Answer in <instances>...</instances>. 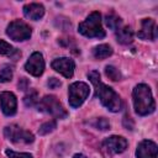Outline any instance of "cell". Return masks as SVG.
<instances>
[{
	"instance_id": "6da1fadb",
	"label": "cell",
	"mask_w": 158,
	"mask_h": 158,
	"mask_svg": "<svg viewBox=\"0 0 158 158\" xmlns=\"http://www.w3.org/2000/svg\"><path fill=\"white\" fill-rule=\"evenodd\" d=\"M88 78L90 79L91 84L95 88V94L96 96L100 99L101 104L110 110L111 112H117L121 110L122 107V102L120 99V95L110 86L105 85L101 79H100V74L96 70H91L88 73Z\"/></svg>"
},
{
	"instance_id": "7a4b0ae2",
	"label": "cell",
	"mask_w": 158,
	"mask_h": 158,
	"mask_svg": "<svg viewBox=\"0 0 158 158\" xmlns=\"http://www.w3.org/2000/svg\"><path fill=\"white\" fill-rule=\"evenodd\" d=\"M132 98H133L135 111L139 116H146L154 111L156 102H154L152 91L148 85H146V84L136 85L132 91Z\"/></svg>"
},
{
	"instance_id": "3957f363",
	"label": "cell",
	"mask_w": 158,
	"mask_h": 158,
	"mask_svg": "<svg viewBox=\"0 0 158 158\" xmlns=\"http://www.w3.org/2000/svg\"><path fill=\"white\" fill-rule=\"evenodd\" d=\"M78 31L89 38H102L105 37V31L101 26V15L98 11L91 12L83 22L79 23Z\"/></svg>"
},
{
	"instance_id": "277c9868",
	"label": "cell",
	"mask_w": 158,
	"mask_h": 158,
	"mask_svg": "<svg viewBox=\"0 0 158 158\" xmlns=\"http://www.w3.org/2000/svg\"><path fill=\"white\" fill-rule=\"evenodd\" d=\"M37 107L40 111L52 115L57 118H65L67 111L63 107V105L59 102V100L54 95H46L41 100H38Z\"/></svg>"
},
{
	"instance_id": "5b68a950",
	"label": "cell",
	"mask_w": 158,
	"mask_h": 158,
	"mask_svg": "<svg viewBox=\"0 0 158 158\" xmlns=\"http://www.w3.org/2000/svg\"><path fill=\"white\" fill-rule=\"evenodd\" d=\"M90 93L89 85L83 83V81H75L73 84L69 85V90H68V98H69V105L72 107H79L85 99L88 98Z\"/></svg>"
},
{
	"instance_id": "8992f818",
	"label": "cell",
	"mask_w": 158,
	"mask_h": 158,
	"mask_svg": "<svg viewBox=\"0 0 158 158\" xmlns=\"http://www.w3.org/2000/svg\"><path fill=\"white\" fill-rule=\"evenodd\" d=\"M4 135L5 137L14 142V143H32L35 137L30 132V131H26L23 128H21L20 126L17 125H10V126H6L4 128Z\"/></svg>"
},
{
	"instance_id": "52a82bcc",
	"label": "cell",
	"mask_w": 158,
	"mask_h": 158,
	"mask_svg": "<svg viewBox=\"0 0 158 158\" xmlns=\"http://www.w3.org/2000/svg\"><path fill=\"white\" fill-rule=\"evenodd\" d=\"M6 35L14 41H26L31 37L32 31L26 22L21 20H15L9 23L6 28Z\"/></svg>"
},
{
	"instance_id": "ba28073f",
	"label": "cell",
	"mask_w": 158,
	"mask_h": 158,
	"mask_svg": "<svg viewBox=\"0 0 158 158\" xmlns=\"http://www.w3.org/2000/svg\"><path fill=\"white\" fill-rule=\"evenodd\" d=\"M102 148L110 154H118L127 148V139L122 136H111L102 142Z\"/></svg>"
},
{
	"instance_id": "9c48e42d",
	"label": "cell",
	"mask_w": 158,
	"mask_h": 158,
	"mask_svg": "<svg viewBox=\"0 0 158 158\" xmlns=\"http://www.w3.org/2000/svg\"><path fill=\"white\" fill-rule=\"evenodd\" d=\"M25 69L33 77H40L42 75L44 70V59L43 56L40 52H35L30 56L25 64Z\"/></svg>"
},
{
	"instance_id": "30bf717a",
	"label": "cell",
	"mask_w": 158,
	"mask_h": 158,
	"mask_svg": "<svg viewBox=\"0 0 158 158\" xmlns=\"http://www.w3.org/2000/svg\"><path fill=\"white\" fill-rule=\"evenodd\" d=\"M52 68L60 73L63 77L65 78H72L74 74V69H75V64L74 60L68 58V57H62V58H57L52 62Z\"/></svg>"
},
{
	"instance_id": "8fae6325",
	"label": "cell",
	"mask_w": 158,
	"mask_h": 158,
	"mask_svg": "<svg viewBox=\"0 0 158 158\" xmlns=\"http://www.w3.org/2000/svg\"><path fill=\"white\" fill-rule=\"evenodd\" d=\"M0 105L1 110L6 116H12L17 110V100L16 96L10 91L0 93Z\"/></svg>"
},
{
	"instance_id": "7c38bea8",
	"label": "cell",
	"mask_w": 158,
	"mask_h": 158,
	"mask_svg": "<svg viewBox=\"0 0 158 158\" xmlns=\"http://www.w3.org/2000/svg\"><path fill=\"white\" fill-rule=\"evenodd\" d=\"M138 37L146 41H154L157 38V25L152 19H143L141 22V28L138 31Z\"/></svg>"
},
{
	"instance_id": "4fadbf2b",
	"label": "cell",
	"mask_w": 158,
	"mask_h": 158,
	"mask_svg": "<svg viewBox=\"0 0 158 158\" xmlns=\"http://www.w3.org/2000/svg\"><path fill=\"white\" fill-rule=\"evenodd\" d=\"M158 147L153 141L144 139L138 143L136 149V157L137 158H157Z\"/></svg>"
},
{
	"instance_id": "5bb4252c",
	"label": "cell",
	"mask_w": 158,
	"mask_h": 158,
	"mask_svg": "<svg viewBox=\"0 0 158 158\" xmlns=\"http://www.w3.org/2000/svg\"><path fill=\"white\" fill-rule=\"evenodd\" d=\"M23 15L30 19V20H40L43 17L44 15V7L42 4H37V2H31V4H27L23 6Z\"/></svg>"
},
{
	"instance_id": "9a60e30c",
	"label": "cell",
	"mask_w": 158,
	"mask_h": 158,
	"mask_svg": "<svg viewBox=\"0 0 158 158\" xmlns=\"http://www.w3.org/2000/svg\"><path fill=\"white\" fill-rule=\"evenodd\" d=\"M116 38L117 42H120L121 44H130L133 41V32L131 30V27L128 26H123V27H118L116 30Z\"/></svg>"
},
{
	"instance_id": "2e32d148",
	"label": "cell",
	"mask_w": 158,
	"mask_h": 158,
	"mask_svg": "<svg viewBox=\"0 0 158 158\" xmlns=\"http://www.w3.org/2000/svg\"><path fill=\"white\" fill-rule=\"evenodd\" d=\"M112 54V48L109 44H99L93 49V56L96 59H105Z\"/></svg>"
},
{
	"instance_id": "e0dca14e",
	"label": "cell",
	"mask_w": 158,
	"mask_h": 158,
	"mask_svg": "<svg viewBox=\"0 0 158 158\" xmlns=\"http://www.w3.org/2000/svg\"><path fill=\"white\" fill-rule=\"evenodd\" d=\"M105 22H106V25H107L111 30H117V28L121 26L122 20H121V17H118L115 12H110V14L106 15Z\"/></svg>"
},
{
	"instance_id": "ac0fdd59",
	"label": "cell",
	"mask_w": 158,
	"mask_h": 158,
	"mask_svg": "<svg viewBox=\"0 0 158 158\" xmlns=\"http://www.w3.org/2000/svg\"><path fill=\"white\" fill-rule=\"evenodd\" d=\"M0 54L7 56V57H14L15 54H20L16 48H14L10 43H7L4 40H0Z\"/></svg>"
},
{
	"instance_id": "d6986e66",
	"label": "cell",
	"mask_w": 158,
	"mask_h": 158,
	"mask_svg": "<svg viewBox=\"0 0 158 158\" xmlns=\"http://www.w3.org/2000/svg\"><path fill=\"white\" fill-rule=\"evenodd\" d=\"M12 67L11 65H4L0 69V83H7L12 78Z\"/></svg>"
},
{
	"instance_id": "ffe728a7",
	"label": "cell",
	"mask_w": 158,
	"mask_h": 158,
	"mask_svg": "<svg viewBox=\"0 0 158 158\" xmlns=\"http://www.w3.org/2000/svg\"><path fill=\"white\" fill-rule=\"evenodd\" d=\"M105 74H106V77H107L109 79H111V80H114V81H117V80L121 79V73H120L118 69L115 68L114 65H106V68H105Z\"/></svg>"
},
{
	"instance_id": "44dd1931",
	"label": "cell",
	"mask_w": 158,
	"mask_h": 158,
	"mask_svg": "<svg viewBox=\"0 0 158 158\" xmlns=\"http://www.w3.org/2000/svg\"><path fill=\"white\" fill-rule=\"evenodd\" d=\"M23 102L26 106H35L36 104H38V96H37V91L36 90H30L25 98H23Z\"/></svg>"
},
{
	"instance_id": "7402d4cb",
	"label": "cell",
	"mask_w": 158,
	"mask_h": 158,
	"mask_svg": "<svg viewBox=\"0 0 158 158\" xmlns=\"http://www.w3.org/2000/svg\"><path fill=\"white\" fill-rule=\"evenodd\" d=\"M56 126H57V123H56L54 120H51V121H48V122H44V123L40 127L38 133H40V135H47V133L52 132V131L56 128Z\"/></svg>"
},
{
	"instance_id": "603a6c76",
	"label": "cell",
	"mask_w": 158,
	"mask_h": 158,
	"mask_svg": "<svg viewBox=\"0 0 158 158\" xmlns=\"http://www.w3.org/2000/svg\"><path fill=\"white\" fill-rule=\"evenodd\" d=\"M6 156L9 158H33L30 153H19V152H14L10 149L6 151Z\"/></svg>"
},
{
	"instance_id": "cb8c5ba5",
	"label": "cell",
	"mask_w": 158,
	"mask_h": 158,
	"mask_svg": "<svg viewBox=\"0 0 158 158\" xmlns=\"http://www.w3.org/2000/svg\"><path fill=\"white\" fill-rule=\"evenodd\" d=\"M95 126H96V128L105 131V130H107L110 127V123H109V121L105 117H99L96 120V122H95Z\"/></svg>"
},
{
	"instance_id": "d4e9b609",
	"label": "cell",
	"mask_w": 158,
	"mask_h": 158,
	"mask_svg": "<svg viewBox=\"0 0 158 158\" xmlns=\"http://www.w3.org/2000/svg\"><path fill=\"white\" fill-rule=\"evenodd\" d=\"M47 84H48V86H49V88L56 89V88L60 86V84H62V83H60V81H59L57 78H51V79L48 80V83H47Z\"/></svg>"
},
{
	"instance_id": "484cf974",
	"label": "cell",
	"mask_w": 158,
	"mask_h": 158,
	"mask_svg": "<svg viewBox=\"0 0 158 158\" xmlns=\"http://www.w3.org/2000/svg\"><path fill=\"white\" fill-rule=\"evenodd\" d=\"M73 158H86V157L84 154H81V153H77V154L73 156Z\"/></svg>"
}]
</instances>
